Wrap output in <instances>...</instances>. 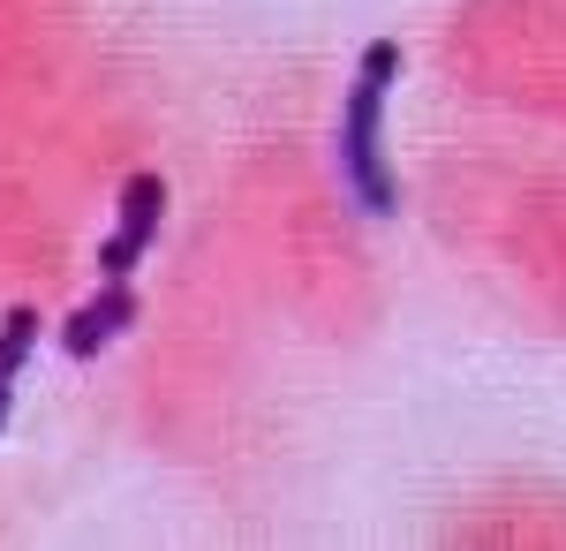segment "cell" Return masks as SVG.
<instances>
[{
	"label": "cell",
	"instance_id": "obj_3",
	"mask_svg": "<svg viewBox=\"0 0 566 551\" xmlns=\"http://www.w3.org/2000/svg\"><path fill=\"white\" fill-rule=\"evenodd\" d=\"M136 318H144L136 288H129V280H106V288H98V295H91L84 310H76V318L61 325V347H69L76 363H91V355H106V340H122V333H129Z\"/></svg>",
	"mask_w": 566,
	"mask_h": 551
},
{
	"label": "cell",
	"instance_id": "obj_4",
	"mask_svg": "<svg viewBox=\"0 0 566 551\" xmlns=\"http://www.w3.org/2000/svg\"><path fill=\"white\" fill-rule=\"evenodd\" d=\"M31 347H39V310H8V325H0V430L15 416V378L31 363Z\"/></svg>",
	"mask_w": 566,
	"mask_h": 551
},
{
	"label": "cell",
	"instance_id": "obj_1",
	"mask_svg": "<svg viewBox=\"0 0 566 551\" xmlns=\"http://www.w3.org/2000/svg\"><path fill=\"white\" fill-rule=\"evenodd\" d=\"M392 76H400V45L370 39L363 61H355L348 106H340V174H348V189H355V212H370V219L400 212V181L386 167V91H392Z\"/></svg>",
	"mask_w": 566,
	"mask_h": 551
},
{
	"label": "cell",
	"instance_id": "obj_2",
	"mask_svg": "<svg viewBox=\"0 0 566 551\" xmlns=\"http://www.w3.org/2000/svg\"><path fill=\"white\" fill-rule=\"evenodd\" d=\"M159 227H167V174H129V189H122V227L98 242V272L106 280H129L144 250L159 242Z\"/></svg>",
	"mask_w": 566,
	"mask_h": 551
}]
</instances>
